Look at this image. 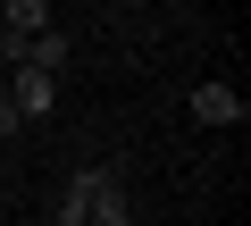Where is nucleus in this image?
Masks as SVG:
<instances>
[{"label":"nucleus","mask_w":251,"mask_h":226,"mask_svg":"<svg viewBox=\"0 0 251 226\" xmlns=\"http://www.w3.org/2000/svg\"><path fill=\"white\" fill-rule=\"evenodd\" d=\"M84 226H134V201H126L117 168H84Z\"/></svg>","instance_id":"1"},{"label":"nucleus","mask_w":251,"mask_h":226,"mask_svg":"<svg viewBox=\"0 0 251 226\" xmlns=\"http://www.w3.org/2000/svg\"><path fill=\"white\" fill-rule=\"evenodd\" d=\"M50 100H59V84H50V75H34V67H17V75H9V109H17V126H25V118H50Z\"/></svg>","instance_id":"2"},{"label":"nucleus","mask_w":251,"mask_h":226,"mask_svg":"<svg viewBox=\"0 0 251 226\" xmlns=\"http://www.w3.org/2000/svg\"><path fill=\"white\" fill-rule=\"evenodd\" d=\"M193 118H201V126H243V92L201 84V92H193Z\"/></svg>","instance_id":"3"},{"label":"nucleus","mask_w":251,"mask_h":226,"mask_svg":"<svg viewBox=\"0 0 251 226\" xmlns=\"http://www.w3.org/2000/svg\"><path fill=\"white\" fill-rule=\"evenodd\" d=\"M67 59H75V42H67L59 25H50V34H34V50H25V67H34V75H50V84H59V67H67Z\"/></svg>","instance_id":"4"},{"label":"nucleus","mask_w":251,"mask_h":226,"mask_svg":"<svg viewBox=\"0 0 251 226\" xmlns=\"http://www.w3.org/2000/svg\"><path fill=\"white\" fill-rule=\"evenodd\" d=\"M50 218H59V226H84V176H67V184H59V201H50Z\"/></svg>","instance_id":"5"},{"label":"nucleus","mask_w":251,"mask_h":226,"mask_svg":"<svg viewBox=\"0 0 251 226\" xmlns=\"http://www.w3.org/2000/svg\"><path fill=\"white\" fill-rule=\"evenodd\" d=\"M9 134H17V109H9V100H0V143H9Z\"/></svg>","instance_id":"6"},{"label":"nucleus","mask_w":251,"mask_h":226,"mask_svg":"<svg viewBox=\"0 0 251 226\" xmlns=\"http://www.w3.org/2000/svg\"><path fill=\"white\" fill-rule=\"evenodd\" d=\"M0 226H9V218H0Z\"/></svg>","instance_id":"7"}]
</instances>
